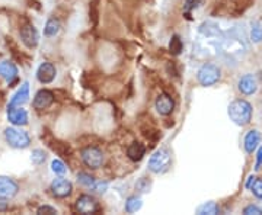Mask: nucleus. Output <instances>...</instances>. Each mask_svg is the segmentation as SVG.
<instances>
[{"instance_id": "aec40b11", "label": "nucleus", "mask_w": 262, "mask_h": 215, "mask_svg": "<svg viewBox=\"0 0 262 215\" xmlns=\"http://www.w3.org/2000/svg\"><path fill=\"white\" fill-rule=\"evenodd\" d=\"M219 212H220V208L215 202H206V204H203V205L196 208V214L200 215H215Z\"/></svg>"}, {"instance_id": "f8f14e48", "label": "nucleus", "mask_w": 262, "mask_h": 215, "mask_svg": "<svg viewBox=\"0 0 262 215\" xmlns=\"http://www.w3.org/2000/svg\"><path fill=\"white\" fill-rule=\"evenodd\" d=\"M8 120L10 124L22 127L28 124V112L25 109H22L20 106H9L8 109Z\"/></svg>"}, {"instance_id": "7ed1b4c3", "label": "nucleus", "mask_w": 262, "mask_h": 215, "mask_svg": "<svg viewBox=\"0 0 262 215\" xmlns=\"http://www.w3.org/2000/svg\"><path fill=\"white\" fill-rule=\"evenodd\" d=\"M5 138H6L10 147H13V149H27L31 144L28 132L22 131L19 128H15V127H10V128L5 130Z\"/></svg>"}, {"instance_id": "20e7f679", "label": "nucleus", "mask_w": 262, "mask_h": 215, "mask_svg": "<svg viewBox=\"0 0 262 215\" xmlns=\"http://www.w3.org/2000/svg\"><path fill=\"white\" fill-rule=\"evenodd\" d=\"M196 79H198L200 84H203L206 87L207 86H213L220 79V68L214 64H204L198 70Z\"/></svg>"}, {"instance_id": "473e14b6", "label": "nucleus", "mask_w": 262, "mask_h": 215, "mask_svg": "<svg viewBox=\"0 0 262 215\" xmlns=\"http://www.w3.org/2000/svg\"><path fill=\"white\" fill-rule=\"evenodd\" d=\"M262 164V147L259 149V151H258V159H256V166H255V169H259L261 168Z\"/></svg>"}, {"instance_id": "7c9ffc66", "label": "nucleus", "mask_w": 262, "mask_h": 215, "mask_svg": "<svg viewBox=\"0 0 262 215\" xmlns=\"http://www.w3.org/2000/svg\"><path fill=\"white\" fill-rule=\"evenodd\" d=\"M108 187V183L106 182H103V183H95V190H98V192H105V189Z\"/></svg>"}, {"instance_id": "ddd939ff", "label": "nucleus", "mask_w": 262, "mask_h": 215, "mask_svg": "<svg viewBox=\"0 0 262 215\" xmlns=\"http://www.w3.org/2000/svg\"><path fill=\"white\" fill-rule=\"evenodd\" d=\"M155 106H156V111L163 115V116H168L170 113L173 112V108H175V101L169 96V94L163 93L158 96L156 102H155Z\"/></svg>"}, {"instance_id": "5701e85b", "label": "nucleus", "mask_w": 262, "mask_h": 215, "mask_svg": "<svg viewBox=\"0 0 262 215\" xmlns=\"http://www.w3.org/2000/svg\"><path fill=\"white\" fill-rule=\"evenodd\" d=\"M204 3V0H185L184 3V15L188 19H191V12L196 8H200Z\"/></svg>"}, {"instance_id": "c85d7f7f", "label": "nucleus", "mask_w": 262, "mask_h": 215, "mask_svg": "<svg viewBox=\"0 0 262 215\" xmlns=\"http://www.w3.org/2000/svg\"><path fill=\"white\" fill-rule=\"evenodd\" d=\"M37 214L38 215H56L58 214V211H57L56 208H53V206H48V205H42L39 206L37 209Z\"/></svg>"}, {"instance_id": "f3484780", "label": "nucleus", "mask_w": 262, "mask_h": 215, "mask_svg": "<svg viewBox=\"0 0 262 215\" xmlns=\"http://www.w3.org/2000/svg\"><path fill=\"white\" fill-rule=\"evenodd\" d=\"M146 154V146L141 142H131L130 147L127 149V156L131 161H140Z\"/></svg>"}, {"instance_id": "0eeeda50", "label": "nucleus", "mask_w": 262, "mask_h": 215, "mask_svg": "<svg viewBox=\"0 0 262 215\" xmlns=\"http://www.w3.org/2000/svg\"><path fill=\"white\" fill-rule=\"evenodd\" d=\"M19 34H20V39L25 44V47L29 48V50L37 47L38 42H39V34H38L37 28L32 23H25L20 28Z\"/></svg>"}, {"instance_id": "a211bd4d", "label": "nucleus", "mask_w": 262, "mask_h": 215, "mask_svg": "<svg viewBox=\"0 0 262 215\" xmlns=\"http://www.w3.org/2000/svg\"><path fill=\"white\" fill-rule=\"evenodd\" d=\"M259 142H261V134L256 130H252V131L248 132L246 137H245V150L248 153H253L256 150V147L259 146Z\"/></svg>"}, {"instance_id": "f257e3e1", "label": "nucleus", "mask_w": 262, "mask_h": 215, "mask_svg": "<svg viewBox=\"0 0 262 215\" xmlns=\"http://www.w3.org/2000/svg\"><path fill=\"white\" fill-rule=\"evenodd\" d=\"M229 116L237 125H246L252 118V106L244 99H237L229 105Z\"/></svg>"}, {"instance_id": "6e6552de", "label": "nucleus", "mask_w": 262, "mask_h": 215, "mask_svg": "<svg viewBox=\"0 0 262 215\" xmlns=\"http://www.w3.org/2000/svg\"><path fill=\"white\" fill-rule=\"evenodd\" d=\"M51 194L56 198H67L73 192V185L64 178H57L51 182Z\"/></svg>"}, {"instance_id": "a878e982", "label": "nucleus", "mask_w": 262, "mask_h": 215, "mask_svg": "<svg viewBox=\"0 0 262 215\" xmlns=\"http://www.w3.org/2000/svg\"><path fill=\"white\" fill-rule=\"evenodd\" d=\"M51 170H53L56 175H64L66 172H67V168H66V164L61 160H53V163H51Z\"/></svg>"}, {"instance_id": "9b49d317", "label": "nucleus", "mask_w": 262, "mask_h": 215, "mask_svg": "<svg viewBox=\"0 0 262 215\" xmlns=\"http://www.w3.org/2000/svg\"><path fill=\"white\" fill-rule=\"evenodd\" d=\"M56 75H57L56 67H54V64H51V63H42L41 66L38 67L37 79L39 83H42V84L51 83V82L56 79Z\"/></svg>"}, {"instance_id": "4be33fe9", "label": "nucleus", "mask_w": 262, "mask_h": 215, "mask_svg": "<svg viewBox=\"0 0 262 215\" xmlns=\"http://www.w3.org/2000/svg\"><path fill=\"white\" fill-rule=\"evenodd\" d=\"M141 199L137 197H130L127 201H125V211L128 214H133V212H137L141 208Z\"/></svg>"}, {"instance_id": "b1692460", "label": "nucleus", "mask_w": 262, "mask_h": 215, "mask_svg": "<svg viewBox=\"0 0 262 215\" xmlns=\"http://www.w3.org/2000/svg\"><path fill=\"white\" fill-rule=\"evenodd\" d=\"M77 182H79L80 185H83V186L91 187V189H94L95 183H96V180H95L94 176H91V175H88V173H84V172H80V173L77 175Z\"/></svg>"}, {"instance_id": "cd10ccee", "label": "nucleus", "mask_w": 262, "mask_h": 215, "mask_svg": "<svg viewBox=\"0 0 262 215\" xmlns=\"http://www.w3.org/2000/svg\"><path fill=\"white\" fill-rule=\"evenodd\" d=\"M249 189H252L253 195L256 198H259L262 199V180L261 179H255V182H253L252 185Z\"/></svg>"}, {"instance_id": "39448f33", "label": "nucleus", "mask_w": 262, "mask_h": 215, "mask_svg": "<svg viewBox=\"0 0 262 215\" xmlns=\"http://www.w3.org/2000/svg\"><path fill=\"white\" fill-rule=\"evenodd\" d=\"M82 160L91 169H99L103 164V153L98 147H86L82 150Z\"/></svg>"}, {"instance_id": "9d476101", "label": "nucleus", "mask_w": 262, "mask_h": 215, "mask_svg": "<svg viewBox=\"0 0 262 215\" xmlns=\"http://www.w3.org/2000/svg\"><path fill=\"white\" fill-rule=\"evenodd\" d=\"M18 183L13 179L8 176H0V198H5V199L13 198L18 194Z\"/></svg>"}, {"instance_id": "412c9836", "label": "nucleus", "mask_w": 262, "mask_h": 215, "mask_svg": "<svg viewBox=\"0 0 262 215\" xmlns=\"http://www.w3.org/2000/svg\"><path fill=\"white\" fill-rule=\"evenodd\" d=\"M184 50V42L179 35H173L170 39V44H169V51L173 54V56H179Z\"/></svg>"}, {"instance_id": "2f4dec72", "label": "nucleus", "mask_w": 262, "mask_h": 215, "mask_svg": "<svg viewBox=\"0 0 262 215\" xmlns=\"http://www.w3.org/2000/svg\"><path fill=\"white\" fill-rule=\"evenodd\" d=\"M8 209V202L5 201V198H0V212H5Z\"/></svg>"}, {"instance_id": "c756f323", "label": "nucleus", "mask_w": 262, "mask_h": 215, "mask_svg": "<svg viewBox=\"0 0 262 215\" xmlns=\"http://www.w3.org/2000/svg\"><path fill=\"white\" fill-rule=\"evenodd\" d=\"M244 214L245 215H262V208L259 206H255V205H249L246 206L244 209Z\"/></svg>"}, {"instance_id": "f03ea898", "label": "nucleus", "mask_w": 262, "mask_h": 215, "mask_svg": "<svg viewBox=\"0 0 262 215\" xmlns=\"http://www.w3.org/2000/svg\"><path fill=\"white\" fill-rule=\"evenodd\" d=\"M172 164V156L168 149L158 150L149 160V169L153 173H163Z\"/></svg>"}, {"instance_id": "6ab92c4d", "label": "nucleus", "mask_w": 262, "mask_h": 215, "mask_svg": "<svg viewBox=\"0 0 262 215\" xmlns=\"http://www.w3.org/2000/svg\"><path fill=\"white\" fill-rule=\"evenodd\" d=\"M60 20L56 18H51L48 19L47 23H46V28H44V35L48 38L51 37H56L57 34H58V31H60Z\"/></svg>"}, {"instance_id": "72a5a7b5", "label": "nucleus", "mask_w": 262, "mask_h": 215, "mask_svg": "<svg viewBox=\"0 0 262 215\" xmlns=\"http://www.w3.org/2000/svg\"><path fill=\"white\" fill-rule=\"evenodd\" d=\"M255 176H251V178H249V180H248V182H246V187H251V185H252L253 182H255Z\"/></svg>"}, {"instance_id": "bb28decb", "label": "nucleus", "mask_w": 262, "mask_h": 215, "mask_svg": "<svg viewBox=\"0 0 262 215\" xmlns=\"http://www.w3.org/2000/svg\"><path fill=\"white\" fill-rule=\"evenodd\" d=\"M251 38H252L253 42H261L262 41V25H259V23L253 25L252 32H251Z\"/></svg>"}, {"instance_id": "4468645a", "label": "nucleus", "mask_w": 262, "mask_h": 215, "mask_svg": "<svg viewBox=\"0 0 262 215\" xmlns=\"http://www.w3.org/2000/svg\"><path fill=\"white\" fill-rule=\"evenodd\" d=\"M0 76L12 86L18 80V67L12 61H2L0 63Z\"/></svg>"}, {"instance_id": "393cba45", "label": "nucleus", "mask_w": 262, "mask_h": 215, "mask_svg": "<svg viewBox=\"0 0 262 215\" xmlns=\"http://www.w3.org/2000/svg\"><path fill=\"white\" fill-rule=\"evenodd\" d=\"M46 153H44V150H34L32 151V154H31V160H32V163L35 164V166H39V164H42L44 161H46Z\"/></svg>"}, {"instance_id": "423d86ee", "label": "nucleus", "mask_w": 262, "mask_h": 215, "mask_svg": "<svg viewBox=\"0 0 262 215\" xmlns=\"http://www.w3.org/2000/svg\"><path fill=\"white\" fill-rule=\"evenodd\" d=\"M76 209H77V212L84 215L96 214L99 211V204L91 195H80L76 201Z\"/></svg>"}, {"instance_id": "dca6fc26", "label": "nucleus", "mask_w": 262, "mask_h": 215, "mask_svg": "<svg viewBox=\"0 0 262 215\" xmlns=\"http://www.w3.org/2000/svg\"><path fill=\"white\" fill-rule=\"evenodd\" d=\"M29 99V83L25 82V83L20 86L16 93L13 94V98L10 99L9 106H22L24 103L28 102Z\"/></svg>"}, {"instance_id": "1a4fd4ad", "label": "nucleus", "mask_w": 262, "mask_h": 215, "mask_svg": "<svg viewBox=\"0 0 262 215\" xmlns=\"http://www.w3.org/2000/svg\"><path fill=\"white\" fill-rule=\"evenodd\" d=\"M53 102H54V93L47 90V89H42V90H39V92L35 94L34 102H32V106H34L35 109H38V111H44V109L50 108V106L53 105Z\"/></svg>"}, {"instance_id": "2eb2a0df", "label": "nucleus", "mask_w": 262, "mask_h": 215, "mask_svg": "<svg viewBox=\"0 0 262 215\" xmlns=\"http://www.w3.org/2000/svg\"><path fill=\"white\" fill-rule=\"evenodd\" d=\"M239 90L245 94V96H251V94L256 93L258 90V80L253 75H246L239 80Z\"/></svg>"}]
</instances>
